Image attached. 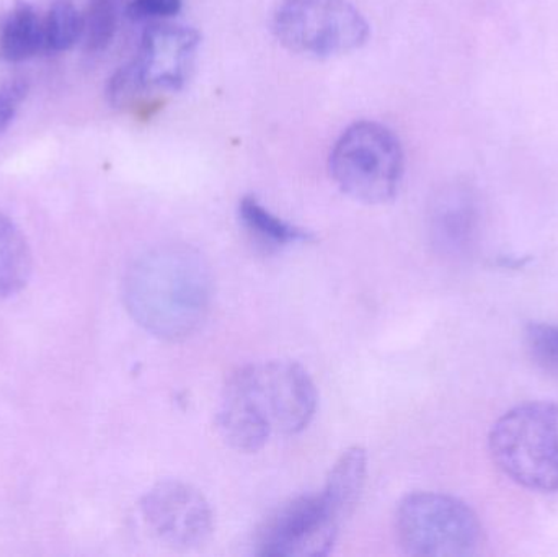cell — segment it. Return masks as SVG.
<instances>
[{
	"label": "cell",
	"mask_w": 558,
	"mask_h": 557,
	"mask_svg": "<svg viewBox=\"0 0 558 557\" xmlns=\"http://www.w3.org/2000/svg\"><path fill=\"white\" fill-rule=\"evenodd\" d=\"M82 38L90 52L105 51L113 41L118 29V0H88L84 15Z\"/></svg>",
	"instance_id": "16"
},
{
	"label": "cell",
	"mask_w": 558,
	"mask_h": 557,
	"mask_svg": "<svg viewBox=\"0 0 558 557\" xmlns=\"http://www.w3.org/2000/svg\"><path fill=\"white\" fill-rule=\"evenodd\" d=\"M505 476L536 493H558V404L527 402L501 415L488 438Z\"/></svg>",
	"instance_id": "3"
},
{
	"label": "cell",
	"mask_w": 558,
	"mask_h": 557,
	"mask_svg": "<svg viewBox=\"0 0 558 557\" xmlns=\"http://www.w3.org/2000/svg\"><path fill=\"white\" fill-rule=\"evenodd\" d=\"M317 399L314 382L299 363H254L229 378L216 424L229 447L255 453L275 432L304 431L317 411Z\"/></svg>",
	"instance_id": "1"
},
{
	"label": "cell",
	"mask_w": 558,
	"mask_h": 557,
	"mask_svg": "<svg viewBox=\"0 0 558 557\" xmlns=\"http://www.w3.org/2000/svg\"><path fill=\"white\" fill-rule=\"evenodd\" d=\"M46 49L45 19L28 2H16L0 16V58L26 61Z\"/></svg>",
	"instance_id": "11"
},
{
	"label": "cell",
	"mask_w": 558,
	"mask_h": 557,
	"mask_svg": "<svg viewBox=\"0 0 558 557\" xmlns=\"http://www.w3.org/2000/svg\"><path fill=\"white\" fill-rule=\"evenodd\" d=\"M239 215L245 228L260 239L264 244L271 247L308 242L312 239L311 232L304 231L298 226L289 225L284 219L265 208L255 196H244L239 205Z\"/></svg>",
	"instance_id": "14"
},
{
	"label": "cell",
	"mask_w": 558,
	"mask_h": 557,
	"mask_svg": "<svg viewBox=\"0 0 558 557\" xmlns=\"http://www.w3.org/2000/svg\"><path fill=\"white\" fill-rule=\"evenodd\" d=\"M397 540L407 555L469 557L484 543L477 513L456 497L439 493L407 496L397 507Z\"/></svg>",
	"instance_id": "5"
},
{
	"label": "cell",
	"mask_w": 558,
	"mask_h": 557,
	"mask_svg": "<svg viewBox=\"0 0 558 557\" xmlns=\"http://www.w3.org/2000/svg\"><path fill=\"white\" fill-rule=\"evenodd\" d=\"M366 451L360 447L344 451L331 468L322 493L343 520L353 513L354 507L360 502L366 484Z\"/></svg>",
	"instance_id": "12"
},
{
	"label": "cell",
	"mask_w": 558,
	"mask_h": 557,
	"mask_svg": "<svg viewBox=\"0 0 558 557\" xmlns=\"http://www.w3.org/2000/svg\"><path fill=\"white\" fill-rule=\"evenodd\" d=\"M199 46L198 29L157 23L144 32L140 51L130 64L144 90H180L192 75Z\"/></svg>",
	"instance_id": "9"
},
{
	"label": "cell",
	"mask_w": 558,
	"mask_h": 557,
	"mask_svg": "<svg viewBox=\"0 0 558 557\" xmlns=\"http://www.w3.org/2000/svg\"><path fill=\"white\" fill-rule=\"evenodd\" d=\"M274 33L289 51L331 58L360 49L369 38V23L350 0H284Z\"/></svg>",
	"instance_id": "6"
},
{
	"label": "cell",
	"mask_w": 558,
	"mask_h": 557,
	"mask_svg": "<svg viewBox=\"0 0 558 557\" xmlns=\"http://www.w3.org/2000/svg\"><path fill=\"white\" fill-rule=\"evenodd\" d=\"M343 517L324 493L299 497L277 510L258 536V555L327 556L333 548Z\"/></svg>",
	"instance_id": "7"
},
{
	"label": "cell",
	"mask_w": 558,
	"mask_h": 557,
	"mask_svg": "<svg viewBox=\"0 0 558 557\" xmlns=\"http://www.w3.org/2000/svg\"><path fill=\"white\" fill-rule=\"evenodd\" d=\"M328 166L344 195L366 205H384L399 192L405 157L392 130L376 121H356L338 137Z\"/></svg>",
	"instance_id": "4"
},
{
	"label": "cell",
	"mask_w": 558,
	"mask_h": 557,
	"mask_svg": "<svg viewBox=\"0 0 558 557\" xmlns=\"http://www.w3.org/2000/svg\"><path fill=\"white\" fill-rule=\"evenodd\" d=\"M183 0H131L126 13L131 20H166L182 10Z\"/></svg>",
	"instance_id": "18"
},
{
	"label": "cell",
	"mask_w": 558,
	"mask_h": 557,
	"mask_svg": "<svg viewBox=\"0 0 558 557\" xmlns=\"http://www.w3.org/2000/svg\"><path fill=\"white\" fill-rule=\"evenodd\" d=\"M144 522L170 548L195 549L213 533V510L199 491L182 481L156 484L141 502Z\"/></svg>",
	"instance_id": "8"
},
{
	"label": "cell",
	"mask_w": 558,
	"mask_h": 557,
	"mask_svg": "<svg viewBox=\"0 0 558 557\" xmlns=\"http://www.w3.org/2000/svg\"><path fill=\"white\" fill-rule=\"evenodd\" d=\"M28 95V84L22 78L5 82L0 87V134L12 124L20 105L25 101Z\"/></svg>",
	"instance_id": "19"
},
{
	"label": "cell",
	"mask_w": 558,
	"mask_h": 557,
	"mask_svg": "<svg viewBox=\"0 0 558 557\" xmlns=\"http://www.w3.org/2000/svg\"><path fill=\"white\" fill-rule=\"evenodd\" d=\"M526 343L537 365L558 373V324H531Z\"/></svg>",
	"instance_id": "17"
},
{
	"label": "cell",
	"mask_w": 558,
	"mask_h": 557,
	"mask_svg": "<svg viewBox=\"0 0 558 557\" xmlns=\"http://www.w3.org/2000/svg\"><path fill=\"white\" fill-rule=\"evenodd\" d=\"M128 313L157 339H189L205 323L213 300L206 258L189 245L169 244L141 254L124 275Z\"/></svg>",
	"instance_id": "2"
},
{
	"label": "cell",
	"mask_w": 558,
	"mask_h": 557,
	"mask_svg": "<svg viewBox=\"0 0 558 557\" xmlns=\"http://www.w3.org/2000/svg\"><path fill=\"white\" fill-rule=\"evenodd\" d=\"M32 252L15 222L0 215V300L20 293L32 275Z\"/></svg>",
	"instance_id": "13"
},
{
	"label": "cell",
	"mask_w": 558,
	"mask_h": 557,
	"mask_svg": "<svg viewBox=\"0 0 558 557\" xmlns=\"http://www.w3.org/2000/svg\"><path fill=\"white\" fill-rule=\"evenodd\" d=\"M46 51L71 49L84 33V16L72 0H54L45 16Z\"/></svg>",
	"instance_id": "15"
},
{
	"label": "cell",
	"mask_w": 558,
	"mask_h": 557,
	"mask_svg": "<svg viewBox=\"0 0 558 557\" xmlns=\"http://www.w3.org/2000/svg\"><path fill=\"white\" fill-rule=\"evenodd\" d=\"M477 232V208L471 193L449 190L439 196L432 213V238L436 247L448 255L468 251Z\"/></svg>",
	"instance_id": "10"
}]
</instances>
